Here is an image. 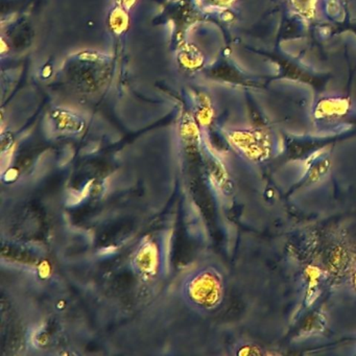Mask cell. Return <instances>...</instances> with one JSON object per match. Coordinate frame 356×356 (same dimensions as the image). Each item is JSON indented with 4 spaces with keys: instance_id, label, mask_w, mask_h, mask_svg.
<instances>
[{
    "instance_id": "6da1fadb",
    "label": "cell",
    "mask_w": 356,
    "mask_h": 356,
    "mask_svg": "<svg viewBox=\"0 0 356 356\" xmlns=\"http://www.w3.org/2000/svg\"><path fill=\"white\" fill-rule=\"evenodd\" d=\"M184 293L191 305L201 309H212L222 300V279L211 268L197 270L187 279Z\"/></svg>"
},
{
    "instance_id": "7a4b0ae2",
    "label": "cell",
    "mask_w": 356,
    "mask_h": 356,
    "mask_svg": "<svg viewBox=\"0 0 356 356\" xmlns=\"http://www.w3.org/2000/svg\"><path fill=\"white\" fill-rule=\"evenodd\" d=\"M157 250L152 243H147L137 251L134 258V266L140 274L151 276L157 268Z\"/></svg>"
}]
</instances>
